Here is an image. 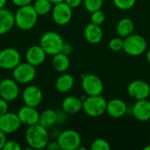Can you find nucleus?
<instances>
[{
	"instance_id": "5",
	"label": "nucleus",
	"mask_w": 150,
	"mask_h": 150,
	"mask_svg": "<svg viewBox=\"0 0 150 150\" xmlns=\"http://www.w3.org/2000/svg\"><path fill=\"white\" fill-rule=\"evenodd\" d=\"M124 40L123 51L130 56H139L146 52L148 43L146 39L140 34H130Z\"/></svg>"
},
{
	"instance_id": "34",
	"label": "nucleus",
	"mask_w": 150,
	"mask_h": 150,
	"mask_svg": "<svg viewBox=\"0 0 150 150\" xmlns=\"http://www.w3.org/2000/svg\"><path fill=\"white\" fill-rule=\"evenodd\" d=\"M11 1L14 5H16L18 7L29 5V4H32V3H33V0H11Z\"/></svg>"
},
{
	"instance_id": "4",
	"label": "nucleus",
	"mask_w": 150,
	"mask_h": 150,
	"mask_svg": "<svg viewBox=\"0 0 150 150\" xmlns=\"http://www.w3.org/2000/svg\"><path fill=\"white\" fill-rule=\"evenodd\" d=\"M64 40L62 37L53 31L44 33L40 39V45L47 55H54L62 52Z\"/></svg>"
},
{
	"instance_id": "23",
	"label": "nucleus",
	"mask_w": 150,
	"mask_h": 150,
	"mask_svg": "<svg viewBox=\"0 0 150 150\" xmlns=\"http://www.w3.org/2000/svg\"><path fill=\"white\" fill-rule=\"evenodd\" d=\"M70 66V61L69 55L63 53H58L53 55L52 59V67L58 73L66 72Z\"/></svg>"
},
{
	"instance_id": "22",
	"label": "nucleus",
	"mask_w": 150,
	"mask_h": 150,
	"mask_svg": "<svg viewBox=\"0 0 150 150\" xmlns=\"http://www.w3.org/2000/svg\"><path fill=\"white\" fill-rule=\"evenodd\" d=\"M75 79L69 73H62L55 80L54 88L59 93H68L74 86Z\"/></svg>"
},
{
	"instance_id": "13",
	"label": "nucleus",
	"mask_w": 150,
	"mask_h": 150,
	"mask_svg": "<svg viewBox=\"0 0 150 150\" xmlns=\"http://www.w3.org/2000/svg\"><path fill=\"white\" fill-rule=\"evenodd\" d=\"M127 94L130 98L136 100L148 98L150 95L149 84L141 79L132 81L127 86Z\"/></svg>"
},
{
	"instance_id": "28",
	"label": "nucleus",
	"mask_w": 150,
	"mask_h": 150,
	"mask_svg": "<svg viewBox=\"0 0 150 150\" xmlns=\"http://www.w3.org/2000/svg\"><path fill=\"white\" fill-rule=\"evenodd\" d=\"M91 150H110L111 146L110 143L102 138L96 139L92 142L91 145Z\"/></svg>"
},
{
	"instance_id": "24",
	"label": "nucleus",
	"mask_w": 150,
	"mask_h": 150,
	"mask_svg": "<svg viewBox=\"0 0 150 150\" xmlns=\"http://www.w3.org/2000/svg\"><path fill=\"white\" fill-rule=\"evenodd\" d=\"M39 124L46 128H50L57 124V112L54 109H46L40 113Z\"/></svg>"
},
{
	"instance_id": "25",
	"label": "nucleus",
	"mask_w": 150,
	"mask_h": 150,
	"mask_svg": "<svg viewBox=\"0 0 150 150\" xmlns=\"http://www.w3.org/2000/svg\"><path fill=\"white\" fill-rule=\"evenodd\" d=\"M117 33L121 38H126L127 36L133 33L134 30V24L133 20L129 18H121L117 24Z\"/></svg>"
},
{
	"instance_id": "32",
	"label": "nucleus",
	"mask_w": 150,
	"mask_h": 150,
	"mask_svg": "<svg viewBox=\"0 0 150 150\" xmlns=\"http://www.w3.org/2000/svg\"><path fill=\"white\" fill-rule=\"evenodd\" d=\"M20 144L13 140H7L4 143V146L3 148V150H21Z\"/></svg>"
},
{
	"instance_id": "6",
	"label": "nucleus",
	"mask_w": 150,
	"mask_h": 150,
	"mask_svg": "<svg viewBox=\"0 0 150 150\" xmlns=\"http://www.w3.org/2000/svg\"><path fill=\"white\" fill-rule=\"evenodd\" d=\"M36 75V67L27 62H21L12 69V78L19 84H28L32 83L35 79Z\"/></svg>"
},
{
	"instance_id": "43",
	"label": "nucleus",
	"mask_w": 150,
	"mask_h": 150,
	"mask_svg": "<svg viewBox=\"0 0 150 150\" xmlns=\"http://www.w3.org/2000/svg\"><path fill=\"white\" fill-rule=\"evenodd\" d=\"M143 149H144V150H150V143L149 144V145L145 146V147L143 148Z\"/></svg>"
},
{
	"instance_id": "19",
	"label": "nucleus",
	"mask_w": 150,
	"mask_h": 150,
	"mask_svg": "<svg viewBox=\"0 0 150 150\" xmlns=\"http://www.w3.org/2000/svg\"><path fill=\"white\" fill-rule=\"evenodd\" d=\"M83 34L86 41L92 45L98 44L103 39V30L101 25L93 24L91 22L85 26Z\"/></svg>"
},
{
	"instance_id": "39",
	"label": "nucleus",
	"mask_w": 150,
	"mask_h": 150,
	"mask_svg": "<svg viewBox=\"0 0 150 150\" xmlns=\"http://www.w3.org/2000/svg\"><path fill=\"white\" fill-rule=\"evenodd\" d=\"M6 135L4 132H2L0 130V150H3V148L4 146V143L6 142L7 141V138H6Z\"/></svg>"
},
{
	"instance_id": "27",
	"label": "nucleus",
	"mask_w": 150,
	"mask_h": 150,
	"mask_svg": "<svg viewBox=\"0 0 150 150\" xmlns=\"http://www.w3.org/2000/svg\"><path fill=\"white\" fill-rule=\"evenodd\" d=\"M104 0H83L85 9L89 12H93L98 10H101Z\"/></svg>"
},
{
	"instance_id": "11",
	"label": "nucleus",
	"mask_w": 150,
	"mask_h": 150,
	"mask_svg": "<svg viewBox=\"0 0 150 150\" xmlns=\"http://www.w3.org/2000/svg\"><path fill=\"white\" fill-rule=\"evenodd\" d=\"M18 83L13 78L0 80V97L7 102L15 101L20 94Z\"/></svg>"
},
{
	"instance_id": "16",
	"label": "nucleus",
	"mask_w": 150,
	"mask_h": 150,
	"mask_svg": "<svg viewBox=\"0 0 150 150\" xmlns=\"http://www.w3.org/2000/svg\"><path fill=\"white\" fill-rule=\"evenodd\" d=\"M47 54L44 49L40 47V45H33L25 52V62H29L30 64L38 67L44 63L47 58Z\"/></svg>"
},
{
	"instance_id": "2",
	"label": "nucleus",
	"mask_w": 150,
	"mask_h": 150,
	"mask_svg": "<svg viewBox=\"0 0 150 150\" xmlns=\"http://www.w3.org/2000/svg\"><path fill=\"white\" fill-rule=\"evenodd\" d=\"M15 25L22 31H29L33 29L39 18V14L35 11L33 4L18 7L14 13Z\"/></svg>"
},
{
	"instance_id": "10",
	"label": "nucleus",
	"mask_w": 150,
	"mask_h": 150,
	"mask_svg": "<svg viewBox=\"0 0 150 150\" xmlns=\"http://www.w3.org/2000/svg\"><path fill=\"white\" fill-rule=\"evenodd\" d=\"M21 62V55L18 50L13 47H6L0 51V69L12 70Z\"/></svg>"
},
{
	"instance_id": "33",
	"label": "nucleus",
	"mask_w": 150,
	"mask_h": 150,
	"mask_svg": "<svg viewBox=\"0 0 150 150\" xmlns=\"http://www.w3.org/2000/svg\"><path fill=\"white\" fill-rule=\"evenodd\" d=\"M8 103L9 102H7L6 100H4V98H2L0 97V116L8 112V110H9Z\"/></svg>"
},
{
	"instance_id": "15",
	"label": "nucleus",
	"mask_w": 150,
	"mask_h": 150,
	"mask_svg": "<svg viewBox=\"0 0 150 150\" xmlns=\"http://www.w3.org/2000/svg\"><path fill=\"white\" fill-rule=\"evenodd\" d=\"M17 114L19 118L21 124L26 127H30L39 123L40 112L36 109V107L24 105L18 109Z\"/></svg>"
},
{
	"instance_id": "20",
	"label": "nucleus",
	"mask_w": 150,
	"mask_h": 150,
	"mask_svg": "<svg viewBox=\"0 0 150 150\" xmlns=\"http://www.w3.org/2000/svg\"><path fill=\"white\" fill-rule=\"evenodd\" d=\"M15 25L14 14L6 8L0 9V35L8 33Z\"/></svg>"
},
{
	"instance_id": "21",
	"label": "nucleus",
	"mask_w": 150,
	"mask_h": 150,
	"mask_svg": "<svg viewBox=\"0 0 150 150\" xmlns=\"http://www.w3.org/2000/svg\"><path fill=\"white\" fill-rule=\"evenodd\" d=\"M62 110L67 114H76L83 110V100L76 96H68L62 102Z\"/></svg>"
},
{
	"instance_id": "7",
	"label": "nucleus",
	"mask_w": 150,
	"mask_h": 150,
	"mask_svg": "<svg viewBox=\"0 0 150 150\" xmlns=\"http://www.w3.org/2000/svg\"><path fill=\"white\" fill-rule=\"evenodd\" d=\"M56 141L62 150L78 149L82 142L80 134L73 129H67L60 133Z\"/></svg>"
},
{
	"instance_id": "30",
	"label": "nucleus",
	"mask_w": 150,
	"mask_h": 150,
	"mask_svg": "<svg viewBox=\"0 0 150 150\" xmlns=\"http://www.w3.org/2000/svg\"><path fill=\"white\" fill-rule=\"evenodd\" d=\"M124 46V40L121 37H116L112 38L109 41V48L113 52H120L123 50Z\"/></svg>"
},
{
	"instance_id": "42",
	"label": "nucleus",
	"mask_w": 150,
	"mask_h": 150,
	"mask_svg": "<svg viewBox=\"0 0 150 150\" xmlns=\"http://www.w3.org/2000/svg\"><path fill=\"white\" fill-rule=\"evenodd\" d=\"M146 57H147V61L149 62V63L150 64V49L149 50H148L147 54H146Z\"/></svg>"
},
{
	"instance_id": "31",
	"label": "nucleus",
	"mask_w": 150,
	"mask_h": 150,
	"mask_svg": "<svg viewBox=\"0 0 150 150\" xmlns=\"http://www.w3.org/2000/svg\"><path fill=\"white\" fill-rule=\"evenodd\" d=\"M105 20V15L101 10H98L96 11L91 12V22L96 25H101Z\"/></svg>"
},
{
	"instance_id": "38",
	"label": "nucleus",
	"mask_w": 150,
	"mask_h": 150,
	"mask_svg": "<svg viewBox=\"0 0 150 150\" xmlns=\"http://www.w3.org/2000/svg\"><path fill=\"white\" fill-rule=\"evenodd\" d=\"M46 149H47L48 150H59V149H60V146H59V144H58V142H57V141H52V142H50V141H49V142L47 143V145Z\"/></svg>"
},
{
	"instance_id": "37",
	"label": "nucleus",
	"mask_w": 150,
	"mask_h": 150,
	"mask_svg": "<svg viewBox=\"0 0 150 150\" xmlns=\"http://www.w3.org/2000/svg\"><path fill=\"white\" fill-rule=\"evenodd\" d=\"M72 51H73V47H72L71 44L64 42L62 49V53H63V54H65L67 55H69V54H71Z\"/></svg>"
},
{
	"instance_id": "8",
	"label": "nucleus",
	"mask_w": 150,
	"mask_h": 150,
	"mask_svg": "<svg viewBox=\"0 0 150 150\" xmlns=\"http://www.w3.org/2000/svg\"><path fill=\"white\" fill-rule=\"evenodd\" d=\"M82 89L87 96L101 95L104 91L102 80L94 74H85L82 76Z\"/></svg>"
},
{
	"instance_id": "29",
	"label": "nucleus",
	"mask_w": 150,
	"mask_h": 150,
	"mask_svg": "<svg viewBox=\"0 0 150 150\" xmlns=\"http://www.w3.org/2000/svg\"><path fill=\"white\" fill-rule=\"evenodd\" d=\"M136 1L137 0H112V3L118 9L127 11L132 9L135 5Z\"/></svg>"
},
{
	"instance_id": "36",
	"label": "nucleus",
	"mask_w": 150,
	"mask_h": 150,
	"mask_svg": "<svg viewBox=\"0 0 150 150\" xmlns=\"http://www.w3.org/2000/svg\"><path fill=\"white\" fill-rule=\"evenodd\" d=\"M67 113L62 110L61 112H57V124H62L67 119Z\"/></svg>"
},
{
	"instance_id": "3",
	"label": "nucleus",
	"mask_w": 150,
	"mask_h": 150,
	"mask_svg": "<svg viewBox=\"0 0 150 150\" xmlns=\"http://www.w3.org/2000/svg\"><path fill=\"white\" fill-rule=\"evenodd\" d=\"M107 100L102 95L88 96L83 100V112L91 118H98L106 112Z\"/></svg>"
},
{
	"instance_id": "41",
	"label": "nucleus",
	"mask_w": 150,
	"mask_h": 150,
	"mask_svg": "<svg viewBox=\"0 0 150 150\" xmlns=\"http://www.w3.org/2000/svg\"><path fill=\"white\" fill-rule=\"evenodd\" d=\"M53 4H58V3H62V2H64V0H49Z\"/></svg>"
},
{
	"instance_id": "14",
	"label": "nucleus",
	"mask_w": 150,
	"mask_h": 150,
	"mask_svg": "<svg viewBox=\"0 0 150 150\" xmlns=\"http://www.w3.org/2000/svg\"><path fill=\"white\" fill-rule=\"evenodd\" d=\"M21 122L17 113L7 112L0 116V130L5 134H11L20 129Z\"/></svg>"
},
{
	"instance_id": "1",
	"label": "nucleus",
	"mask_w": 150,
	"mask_h": 150,
	"mask_svg": "<svg viewBox=\"0 0 150 150\" xmlns=\"http://www.w3.org/2000/svg\"><path fill=\"white\" fill-rule=\"evenodd\" d=\"M25 141L32 149H46L49 142L48 129L41 125L35 124L27 127L25 133Z\"/></svg>"
},
{
	"instance_id": "9",
	"label": "nucleus",
	"mask_w": 150,
	"mask_h": 150,
	"mask_svg": "<svg viewBox=\"0 0 150 150\" xmlns=\"http://www.w3.org/2000/svg\"><path fill=\"white\" fill-rule=\"evenodd\" d=\"M51 16L53 21L58 25H68L73 16V11L70 6H69L65 2L58 3L53 5L51 11Z\"/></svg>"
},
{
	"instance_id": "35",
	"label": "nucleus",
	"mask_w": 150,
	"mask_h": 150,
	"mask_svg": "<svg viewBox=\"0 0 150 150\" xmlns=\"http://www.w3.org/2000/svg\"><path fill=\"white\" fill-rule=\"evenodd\" d=\"M64 2L72 9H74L79 7L83 3V0H64Z\"/></svg>"
},
{
	"instance_id": "12",
	"label": "nucleus",
	"mask_w": 150,
	"mask_h": 150,
	"mask_svg": "<svg viewBox=\"0 0 150 150\" xmlns=\"http://www.w3.org/2000/svg\"><path fill=\"white\" fill-rule=\"evenodd\" d=\"M24 105L38 107L43 100V92L37 85H27L21 93Z\"/></svg>"
},
{
	"instance_id": "26",
	"label": "nucleus",
	"mask_w": 150,
	"mask_h": 150,
	"mask_svg": "<svg viewBox=\"0 0 150 150\" xmlns=\"http://www.w3.org/2000/svg\"><path fill=\"white\" fill-rule=\"evenodd\" d=\"M33 5L39 16H45L51 12L54 4L49 0H35Z\"/></svg>"
},
{
	"instance_id": "40",
	"label": "nucleus",
	"mask_w": 150,
	"mask_h": 150,
	"mask_svg": "<svg viewBox=\"0 0 150 150\" xmlns=\"http://www.w3.org/2000/svg\"><path fill=\"white\" fill-rule=\"evenodd\" d=\"M7 2H8V0H0V9L5 8Z\"/></svg>"
},
{
	"instance_id": "17",
	"label": "nucleus",
	"mask_w": 150,
	"mask_h": 150,
	"mask_svg": "<svg viewBox=\"0 0 150 150\" xmlns=\"http://www.w3.org/2000/svg\"><path fill=\"white\" fill-rule=\"evenodd\" d=\"M133 116L141 122L150 120V101L148 98L136 100L132 108Z\"/></svg>"
},
{
	"instance_id": "18",
	"label": "nucleus",
	"mask_w": 150,
	"mask_h": 150,
	"mask_svg": "<svg viewBox=\"0 0 150 150\" xmlns=\"http://www.w3.org/2000/svg\"><path fill=\"white\" fill-rule=\"evenodd\" d=\"M127 112V105L120 98H113L107 101L106 113L114 119L123 117Z\"/></svg>"
}]
</instances>
